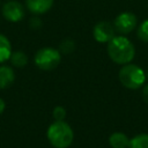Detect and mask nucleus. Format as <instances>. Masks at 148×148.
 Listing matches in <instances>:
<instances>
[{
  "mask_svg": "<svg viewBox=\"0 0 148 148\" xmlns=\"http://www.w3.org/2000/svg\"><path fill=\"white\" fill-rule=\"evenodd\" d=\"M108 54L110 59L119 65H126L135 56L134 45L124 36H114L108 43Z\"/></svg>",
  "mask_w": 148,
  "mask_h": 148,
  "instance_id": "nucleus-1",
  "label": "nucleus"
},
{
  "mask_svg": "<svg viewBox=\"0 0 148 148\" xmlns=\"http://www.w3.org/2000/svg\"><path fill=\"white\" fill-rule=\"evenodd\" d=\"M46 136L54 148H67L73 142L74 133L67 123L64 120H56L49 126Z\"/></svg>",
  "mask_w": 148,
  "mask_h": 148,
  "instance_id": "nucleus-2",
  "label": "nucleus"
},
{
  "mask_svg": "<svg viewBox=\"0 0 148 148\" xmlns=\"http://www.w3.org/2000/svg\"><path fill=\"white\" fill-rule=\"evenodd\" d=\"M119 80L125 88L138 89L146 81V74L142 68L133 64H126L119 71Z\"/></svg>",
  "mask_w": 148,
  "mask_h": 148,
  "instance_id": "nucleus-3",
  "label": "nucleus"
},
{
  "mask_svg": "<svg viewBox=\"0 0 148 148\" xmlns=\"http://www.w3.org/2000/svg\"><path fill=\"white\" fill-rule=\"evenodd\" d=\"M60 60H61L60 52L53 47H43L38 50L34 58L35 65L42 71L54 69L60 64Z\"/></svg>",
  "mask_w": 148,
  "mask_h": 148,
  "instance_id": "nucleus-4",
  "label": "nucleus"
},
{
  "mask_svg": "<svg viewBox=\"0 0 148 148\" xmlns=\"http://www.w3.org/2000/svg\"><path fill=\"white\" fill-rule=\"evenodd\" d=\"M136 23H138V18L133 13L124 12L114 18L113 27H114V30L118 31L119 34L126 35V34H130L135 28Z\"/></svg>",
  "mask_w": 148,
  "mask_h": 148,
  "instance_id": "nucleus-5",
  "label": "nucleus"
},
{
  "mask_svg": "<svg viewBox=\"0 0 148 148\" xmlns=\"http://www.w3.org/2000/svg\"><path fill=\"white\" fill-rule=\"evenodd\" d=\"M92 35L98 43H109L114 37V27L108 21L98 22L94 27Z\"/></svg>",
  "mask_w": 148,
  "mask_h": 148,
  "instance_id": "nucleus-6",
  "label": "nucleus"
},
{
  "mask_svg": "<svg viewBox=\"0 0 148 148\" xmlns=\"http://www.w3.org/2000/svg\"><path fill=\"white\" fill-rule=\"evenodd\" d=\"M2 15L7 21L18 22L24 17V8L17 1H8L2 6Z\"/></svg>",
  "mask_w": 148,
  "mask_h": 148,
  "instance_id": "nucleus-7",
  "label": "nucleus"
},
{
  "mask_svg": "<svg viewBox=\"0 0 148 148\" xmlns=\"http://www.w3.org/2000/svg\"><path fill=\"white\" fill-rule=\"evenodd\" d=\"M27 8L34 14H44L51 9L53 0H25Z\"/></svg>",
  "mask_w": 148,
  "mask_h": 148,
  "instance_id": "nucleus-8",
  "label": "nucleus"
},
{
  "mask_svg": "<svg viewBox=\"0 0 148 148\" xmlns=\"http://www.w3.org/2000/svg\"><path fill=\"white\" fill-rule=\"evenodd\" d=\"M15 80V73L9 66L0 67V89H6L13 84Z\"/></svg>",
  "mask_w": 148,
  "mask_h": 148,
  "instance_id": "nucleus-9",
  "label": "nucleus"
},
{
  "mask_svg": "<svg viewBox=\"0 0 148 148\" xmlns=\"http://www.w3.org/2000/svg\"><path fill=\"white\" fill-rule=\"evenodd\" d=\"M128 142V138L121 132H114L109 138V143L112 148H127Z\"/></svg>",
  "mask_w": 148,
  "mask_h": 148,
  "instance_id": "nucleus-10",
  "label": "nucleus"
},
{
  "mask_svg": "<svg viewBox=\"0 0 148 148\" xmlns=\"http://www.w3.org/2000/svg\"><path fill=\"white\" fill-rule=\"evenodd\" d=\"M12 45L8 38L0 34V62H5L10 58Z\"/></svg>",
  "mask_w": 148,
  "mask_h": 148,
  "instance_id": "nucleus-11",
  "label": "nucleus"
},
{
  "mask_svg": "<svg viewBox=\"0 0 148 148\" xmlns=\"http://www.w3.org/2000/svg\"><path fill=\"white\" fill-rule=\"evenodd\" d=\"M128 148H148V134H139L131 139Z\"/></svg>",
  "mask_w": 148,
  "mask_h": 148,
  "instance_id": "nucleus-12",
  "label": "nucleus"
},
{
  "mask_svg": "<svg viewBox=\"0 0 148 148\" xmlns=\"http://www.w3.org/2000/svg\"><path fill=\"white\" fill-rule=\"evenodd\" d=\"M9 59H10L12 64H13L14 66H16V67H23V66H25L27 62H28V57H27V54H25L24 52H22V51L12 52Z\"/></svg>",
  "mask_w": 148,
  "mask_h": 148,
  "instance_id": "nucleus-13",
  "label": "nucleus"
},
{
  "mask_svg": "<svg viewBox=\"0 0 148 148\" xmlns=\"http://www.w3.org/2000/svg\"><path fill=\"white\" fill-rule=\"evenodd\" d=\"M138 37L142 42L148 43V20L143 21L138 28Z\"/></svg>",
  "mask_w": 148,
  "mask_h": 148,
  "instance_id": "nucleus-14",
  "label": "nucleus"
},
{
  "mask_svg": "<svg viewBox=\"0 0 148 148\" xmlns=\"http://www.w3.org/2000/svg\"><path fill=\"white\" fill-rule=\"evenodd\" d=\"M75 49V43L72 39H65L60 44V51L62 53H71Z\"/></svg>",
  "mask_w": 148,
  "mask_h": 148,
  "instance_id": "nucleus-15",
  "label": "nucleus"
},
{
  "mask_svg": "<svg viewBox=\"0 0 148 148\" xmlns=\"http://www.w3.org/2000/svg\"><path fill=\"white\" fill-rule=\"evenodd\" d=\"M66 116V110L62 106H56L53 109V118L56 120H64Z\"/></svg>",
  "mask_w": 148,
  "mask_h": 148,
  "instance_id": "nucleus-16",
  "label": "nucleus"
},
{
  "mask_svg": "<svg viewBox=\"0 0 148 148\" xmlns=\"http://www.w3.org/2000/svg\"><path fill=\"white\" fill-rule=\"evenodd\" d=\"M142 98L146 103H148V84H146L143 87V90H142Z\"/></svg>",
  "mask_w": 148,
  "mask_h": 148,
  "instance_id": "nucleus-17",
  "label": "nucleus"
},
{
  "mask_svg": "<svg viewBox=\"0 0 148 148\" xmlns=\"http://www.w3.org/2000/svg\"><path fill=\"white\" fill-rule=\"evenodd\" d=\"M5 106H6V105H5V102H3V101L0 98V114L3 112V110H5Z\"/></svg>",
  "mask_w": 148,
  "mask_h": 148,
  "instance_id": "nucleus-18",
  "label": "nucleus"
}]
</instances>
